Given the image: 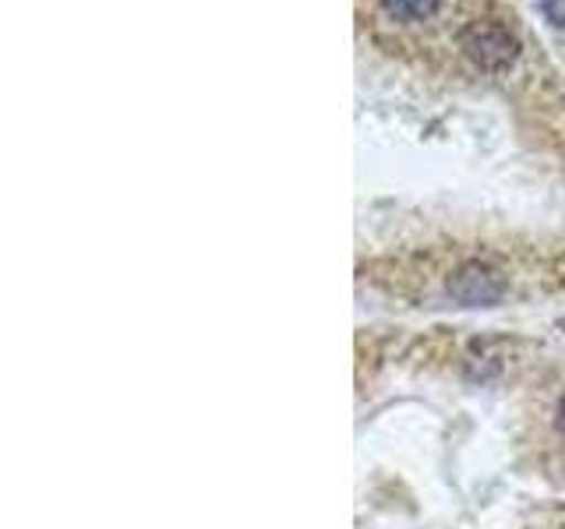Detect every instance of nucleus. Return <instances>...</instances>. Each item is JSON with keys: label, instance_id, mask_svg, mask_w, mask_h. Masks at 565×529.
I'll list each match as a JSON object with an SVG mask.
<instances>
[{"label": "nucleus", "instance_id": "1", "mask_svg": "<svg viewBox=\"0 0 565 529\" xmlns=\"http://www.w3.org/2000/svg\"><path fill=\"white\" fill-rule=\"evenodd\" d=\"M459 46H463L467 57L484 71H502L516 61V53H520V40L502 22H473L459 35Z\"/></svg>", "mask_w": 565, "mask_h": 529}, {"label": "nucleus", "instance_id": "2", "mask_svg": "<svg viewBox=\"0 0 565 529\" xmlns=\"http://www.w3.org/2000/svg\"><path fill=\"white\" fill-rule=\"evenodd\" d=\"M449 293L467 307H491V304H499V300H502L505 279L494 272L491 264L470 261L449 279Z\"/></svg>", "mask_w": 565, "mask_h": 529}, {"label": "nucleus", "instance_id": "3", "mask_svg": "<svg viewBox=\"0 0 565 529\" xmlns=\"http://www.w3.org/2000/svg\"><path fill=\"white\" fill-rule=\"evenodd\" d=\"M385 11L399 18V22H417V18H428L438 11L441 0H382Z\"/></svg>", "mask_w": 565, "mask_h": 529}, {"label": "nucleus", "instance_id": "4", "mask_svg": "<svg viewBox=\"0 0 565 529\" xmlns=\"http://www.w3.org/2000/svg\"><path fill=\"white\" fill-rule=\"evenodd\" d=\"M541 11L552 25L565 29V0H541Z\"/></svg>", "mask_w": 565, "mask_h": 529}, {"label": "nucleus", "instance_id": "5", "mask_svg": "<svg viewBox=\"0 0 565 529\" xmlns=\"http://www.w3.org/2000/svg\"><path fill=\"white\" fill-rule=\"evenodd\" d=\"M558 431L565 434V396H562V402H558Z\"/></svg>", "mask_w": 565, "mask_h": 529}]
</instances>
